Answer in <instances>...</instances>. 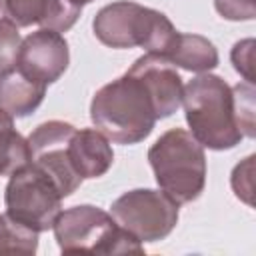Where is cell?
I'll return each instance as SVG.
<instances>
[{
  "mask_svg": "<svg viewBox=\"0 0 256 256\" xmlns=\"http://www.w3.org/2000/svg\"><path fill=\"white\" fill-rule=\"evenodd\" d=\"M4 204L10 218L36 232H44L54 226L62 212V194L44 170L28 162L10 174Z\"/></svg>",
  "mask_w": 256,
  "mask_h": 256,
  "instance_id": "8992f818",
  "label": "cell"
},
{
  "mask_svg": "<svg viewBox=\"0 0 256 256\" xmlns=\"http://www.w3.org/2000/svg\"><path fill=\"white\" fill-rule=\"evenodd\" d=\"M230 182H232L234 194L242 202L252 206L254 204V200H252V196H254V154H250L240 164H236V168L232 170Z\"/></svg>",
  "mask_w": 256,
  "mask_h": 256,
  "instance_id": "d6986e66",
  "label": "cell"
},
{
  "mask_svg": "<svg viewBox=\"0 0 256 256\" xmlns=\"http://www.w3.org/2000/svg\"><path fill=\"white\" fill-rule=\"evenodd\" d=\"M68 158L82 180L104 176L112 162L114 152L108 138L96 128L76 130L68 142Z\"/></svg>",
  "mask_w": 256,
  "mask_h": 256,
  "instance_id": "7c38bea8",
  "label": "cell"
},
{
  "mask_svg": "<svg viewBox=\"0 0 256 256\" xmlns=\"http://www.w3.org/2000/svg\"><path fill=\"white\" fill-rule=\"evenodd\" d=\"M46 96V84L32 80L18 68L0 74V110L12 118L32 114Z\"/></svg>",
  "mask_w": 256,
  "mask_h": 256,
  "instance_id": "4fadbf2b",
  "label": "cell"
},
{
  "mask_svg": "<svg viewBox=\"0 0 256 256\" xmlns=\"http://www.w3.org/2000/svg\"><path fill=\"white\" fill-rule=\"evenodd\" d=\"M216 12L232 22L252 20L256 16V2L254 0H214Z\"/></svg>",
  "mask_w": 256,
  "mask_h": 256,
  "instance_id": "44dd1931",
  "label": "cell"
},
{
  "mask_svg": "<svg viewBox=\"0 0 256 256\" xmlns=\"http://www.w3.org/2000/svg\"><path fill=\"white\" fill-rule=\"evenodd\" d=\"M68 62L70 50L64 36L56 30L40 28L22 40L16 68L32 80L48 86L66 72Z\"/></svg>",
  "mask_w": 256,
  "mask_h": 256,
  "instance_id": "9c48e42d",
  "label": "cell"
},
{
  "mask_svg": "<svg viewBox=\"0 0 256 256\" xmlns=\"http://www.w3.org/2000/svg\"><path fill=\"white\" fill-rule=\"evenodd\" d=\"M68 2H72V4H76V6H84V4H90V2H94V0H68Z\"/></svg>",
  "mask_w": 256,
  "mask_h": 256,
  "instance_id": "7402d4cb",
  "label": "cell"
},
{
  "mask_svg": "<svg viewBox=\"0 0 256 256\" xmlns=\"http://www.w3.org/2000/svg\"><path fill=\"white\" fill-rule=\"evenodd\" d=\"M38 250V232L16 222L8 214H0V256L22 254L30 256Z\"/></svg>",
  "mask_w": 256,
  "mask_h": 256,
  "instance_id": "2e32d148",
  "label": "cell"
},
{
  "mask_svg": "<svg viewBox=\"0 0 256 256\" xmlns=\"http://www.w3.org/2000/svg\"><path fill=\"white\" fill-rule=\"evenodd\" d=\"M2 8H4V6H2V0H0V14H2Z\"/></svg>",
  "mask_w": 256,
  "mask_h": 256,
  "instance_id": "603a6c76",
  "label": "cell"
},
{
  "mask_svg": "<svg viewBox=\"0 0 256 256\" xmlns=\"http://www.w3.org/2000/svg\"><path fill=\"white\" fill-rule=\"evenodd\" d=\"M254 84L242 82L232 86V98H234V114L236 124L246 138H254L256 124H254Z\"/></svg>",
  "mask_w": 256,
  "mask_h": 256,
  "instance_id": "e0dca14e",
  "label": "cell"
},
{
  "mask_svg": "<svg viewBox=\"0 0 256 256\" xmlns=\"http://www.w3.org/2000/svg\"><path fill=\"white\" fill-rule=\"evenodd\" d=\"M10 20L16 26L40 24L42 28L66 32L70 30L82 8L68 0H2Z\"/></svg>",
  "mask_w": 256,
  "mask_h": 256,
  "instance_id": "8fae6325",
  "label": "cell"
},
{
  "mask_svg": "<svg viewBox=\"0 0 256 256\" xmlns=\"http://www.w3.org/2000/svg\"><path fill=\"white\" fill-rule=\"evenodd\" d=\"M96 130L116 144H138L158 120L154 98L144 80L126 70L124 76L104 84L90 102Z\"/></svg>",
  "mask_w": 256,
  "mask_h": 256,
  "instance_id": "6da1fadb",
  "label": "cell"
},
{
  "mask_svg": "<svg viewBox=\"0 0 256 256\" xmlns=\"http://www.w3.org/2000/svg\"><path fill=\"white\" fill-rule=\"evenodd\" d=\"M128 70L138 74L144 80V84L148 86V90L154 98V104H156L158 120L168 118L178 110V106L182 104L184 84H182L180 74L176 72V66H172L166 58H162L158 54L146 52Z\"/></svg>",
  "mask_w": 256,
  "mask_h": 256,
  "instance_id": "30bf717a",
  "label": "cell"
},
{
  "mask_svg": "<svg viewBox=\"0 0 256 256\" xmlns=\"http://www.w3.org/2000/svg\"><path fill=\"white\" fill-rule=\"evenodd\" d=\"M148 162L156 182L176 204L200 198L206 186L204 146L182 128L164 132L148 150Z\"/></svg>",
  "mask_w": 256,
  "mask_h": 256,
  "instance_id": "277c9868",
  "label": "cell"
},
{
  "mask_svg": "<svg viewBox=\"0 0 256 256\" xmlns=\"http://www.w3.org/2000/svg\"><path fill=\"white\" fill-rule=\"evenodd\" d=\"M230 60L234 64V70L242 74L246 82L254 84V40L246 38L236 42L230 52Z\"/></svg>",
  "mask_w": 256,
  "mask_h": 256,
  "instance_id": "ffe728a7",
  "label": "cell"
},
{
  "mask_svg": "<svg viewBox=\"0 0 256 256\" xmlns=\"http://www.w3.org/2000/svg\"><path fill=\"white\" fill-rule=\"evenodd\" d=\"M178 206L166 192L136 188L116 198L110 214L120 228L144 244L158 242L176 228Z\"/></svg>",
  "mask_w": 256,
  "mask_h": 256,
  "instance_id": "52a82bcc",
  "label": "cell"
},
{
  "mask_svg": "<svg viewBox=\"0 0 256 256\" xmlns=\"http://www.w3.org/2000/svg\"><path fill=\"white\" fill-rule=\"evenodd\" d=\"M76 128L62 120H50L36 126L26 138L30 150V162L44 170L58 186L62 198L74 194L82 184V178L74 170L68 158V142Z\"/></svg>",
  "mask_w": 256,
  "mask_h": 256,
  "instance_id": "ba28073f",
  "label": "cell"
},
{
  "mask_svg": "<svg viewBox=\"0 0 256 256\" xmlns=\"http://www.w3.org/2000/svg\"><path fill=\"white\" fill-rule=\"evenodd\" d=\"M20 44L18 26L10 18H0V74L16 68Z\"/></svg>",
  "mask_w": 256,
  "mask_h": 256,
  "instance_id": "ac0fdd59",
  "label": "cell"
},
{
  "mask_svg": "<svg viewBox=\"0 0 256 256\" xmlns=\"http://www.w3.org/2000/svg\"><path fill=\"white\" fill-rule=\"evenodd\" d=\"M30 162L26 138L14 128V118L0 110V176H10Z\"/></svg>",
  "mask_w": 256,
  "mask_h": 256,
  "instance_id": "9a60e30c",
  "label": "cell"
},
{
  "mask_svg": "<svg viewBox=\"0 0 256 256\" xmlns=\"http://www.w3.org/2000/svg\"><path fill=\"white\" fill-rule=\"evenodd\" d=\"M92 28L108 48L140 46L162 58L172 50L180 34L166 14L130 0L112 2L98 10Z\"/></svg>",
  "mask_w": 256,
  "mask_h": 256,
  "instance_id": "3957f363",
  "label": "cell"
},
{
  "mask_svg": "<svg viewBox=\"0 0 256 256\" xmlns=\"http://www.w3.org/2000/svg\"><path fill=\"white\" fill-rule=\"evenodd\" d=\"M182 106L190 134L210 150H230L244 138L234 114L232 88L216 74L202 72L184 86Z\"/></svg>",
  "mask_w": 256,
  "mask_h": 256,
  "instance_id": "7a4b0ae2",
  "label": "cell"
},
{
  "mask_svg": "<svg viewBox=\"0 0 256 256\" xmlns=\"http://www.w3.org/2000/svg\"><path fill=\"white\" fill-rule=\"evenodd\" d=\"M52 228L62 254H144L140 240L92 204L60 212Z\"/></svg>",
  "mask_w": 256,
  "mask_h": 256,
  "instance_id": "5b68a950",
  "label": "cell"
},
{
  "mask_svg": "<svg viewBox=\"0 0 256 256\" xmlns=\"http://www.w3.org/2000/svg\"><path fill=\"white\" fill-rule=\"evenodd\" d=\"M172 66H180L190 72H208L218 66V50L200 34H178L176 44L164 56Z\"/></svg>",
  "mask_w": 256,
  "mask_h": 256,
  "instance_id": "5bb4252c",
  "label": "cell"
}]
</instances>
